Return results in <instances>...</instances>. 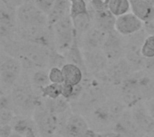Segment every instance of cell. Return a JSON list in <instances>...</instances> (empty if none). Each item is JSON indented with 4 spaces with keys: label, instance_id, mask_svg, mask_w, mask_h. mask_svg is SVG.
<instances>
[{
    "label": "cell",
    "instance_id": "1",
    "mask_svg": "<svg viewBox=\"0 0 154 137\" xmlns=\"http://www.w3.org/2000/svg\"><path fill=\"white\" fill-rule=\"evenodd\" d=\"M147 37L148 34L143 29L135 34L125 37V57L129 62L134 72L145 70V58L143 56L142 49Z\"/></svg>",
    "mask_w": 154,
    "mask_h": 137
},
{
    "label": "cell",
    "instance_id": "2",
    "mask_svg": "<svg viewBox=\"0 0 154 137\" xmlns=\"http://www.w3.org/2000/svg\"><path fill=\"white\" fill-rule=\"evenodd\" d=\"M51 27L54 37L55 49L59 53L65 56L70 49L75 39L77 38L70 15L62 18Z\"/></svg>",
    "mask_w": 154,
    "mask_h": 137
},
{
    "label": "cell",
    "instance_id": "3",
    "mask_svg": "<svg viewBox=\"0 0 154 137\" xmlns=\"http://www.w3.org/2000/svg\"><path fill=\"white\" fill-rule=\"evenodd\" d=\"M32 119L41 136L55 137L54 135L59 127V118L51 112L43 102L37 103L32 112Z\"/></svg>",
    "mask_w": 154,
    "mask_h": 137
},
{
    "label": "cell",
    "instance_id": "4",
    "mask_svg": "<svg viewBox=\"0 0 154 137\" xmlns=\"http://www.w3.org/2000/svg\"><path fill=\"white\" fill-rule=\"evenodd\" d=\"M17 28L48 25V17L32 0H26L16 8Z\"/></svg>",
    "mask_w": 154,
    "mask_h": 137
},
{
    "label": "cell",
    "instance_id": "5",
    "mask_svg": "<svg viewBox=\"0 0 154 137\" xmlns=\"http://www.w3.org/2000/svg\"><path fill=\"white\" fill-rule=\"evenodd\" d=\"M14 112L18 111L22 116L29 112H33L39 101L32 86L25 84L15 85L11 93Z\"/></svg>",
    "mask_w": 154,
    "mask_h": 137
},
{
    "label": "cell",
    "instance_id": "6",
    "mask_svg": "<svg viewBox=\"0 0 154 137\" xmlns=\"http://www.w3.org/2000/svg\"><path fill=\"white\" fill-rule=\"evenodd\" d=\"M89 130L86 119L79 114H70L59 118L58 132L63 137H83Z\"/></svg>",
    "mask_w": 154,
    "mask_h": 137
},
{
    "label": "cell",
    "instance_id": "7",
    "mask_svg": "<svg viewBox=\"0 0 154 137\" xmlns=\"http://www.w3.org/2000/svg\"><path fill=\"white\" fill-rule=\"evenodd\" d=\"M125 105L123 101H108L101 103L93 112L94 118L101 124L116 123L124 115Z\"/></svg>",
    "mask_w": 154,
    "mask_h": 137
},
{
    "label": "cell",
    "instance_id": "8",
    "mask_svg": "<svg viewBox=\"0 0 154 137\" xmlns=\"http://www.w3.org/2000/svg\"><path fill=\"white\" fill-rule=\"evenodd\" d=\"M23 67L22 63L13 57L5 54L2 56L0 64V77L1 83L6 87H11L16 84L20 79Z\"/></svg>",
    "mask_w": 154,
    "mask_h": 137
},
{
    "label": "cell",
    "instance_id": "9",
    "mask_svg": "<svg viewBox=\"0 0 154 137\" xmlns=\"http://www.w3.org/2000/svg\"><path fill=\"white\" fill-rule=\"evenodd\" d=\"M16 8L0 0V37L6 39L16 35Z\"/></svg>",
    "mask_w": 154,
    "mask_h": 137
},
{
    "label": "cell",
    "instance_id": "10",
    "mask_svg": "<svg viewBox=\"0 0 154 137\" xmlns=\"http://www.w3.org/2000/svg\"><path fill=\"white\" fill-rule=\"evenodd\" d=\"M102 50L107 57L109 63H113L125 57V37L121 36L116 31L109 32Z\"/></svg>",
    "mask_w": 154,
    "mask_h": 137
},
{
    "label": "cell",
    "instance_id": "11",
    "mask_svg": "<svg viewBox=\"0 0 154 137\" xmlns=\"http://www.w3.org/2000/svg\"><path fill=\"white\" fill-rule=\"evenodd\" d=\"M143 29V22L132 12L116 17L115 30L123 37L135 34Z\"/></svg>",
    "mask_w": 154,
    "mask_h": 137
},
{
    "label": "cell",
    "instance_id": "12",
    "mask_svg": "<svg viewBox=\"0 0 154 137\" xmlns=\"http://www.w3.org/2000/svg\"><path fill=\"white\" fill-rule=\"evenodd\" d=\"M108 32H106L93 26L88 32L78 39L82 50H97L102 49L106 40Z\"/></svg>",
    "mask_w": 154,
    "mask_h": 137
},
{
    "label": "cell",
    "instance_id": "13",
    "mask_svg": "<svg viewBox=\"0 0 154 137\" xmlns=\"http://www.w3.org/2000/svg\"><path fill=\"white\" fill-rule=\"evenodd\" d=\"M106 73L112 83L122 84L134 73V71L126 58L123 57L113 63H109Z\"/></svg>",
    "mask_w": 154,
    "mask_h": 137
},
{
    "label": "cell",
    "instance_id": "14",
    "mask_svg": "<svg viewBox=\"0 0 154 137\" xmlns=\"http://www.w3.org/2000/svg\"><path fill=\"white\" fill-rule=\"evenodd\" d=\"M83 55L88 74L96 75L97 74L105 72L109 66V61L102 49L88 51L83 50Z\"/></svg>",
    "mask_w": 154,
    "mask_h": 137
},
{
    "label": "cell",
    "instance_id": "15",
    "mask_svg": "<svg viewBox=\"0 0 154 137\" xmlns=\"http://www.w3.org/2000/svg\"><path fill=\"white\" fill-rule=\"evenodd\" d=\"M121 98L124 104L131 109L143 101V95L133 77V74L121 84Z\"/></svg>",
    "mask_w": 154,
    "mask_h": 137
},
{
    "label": "cell",
    "instance_id": "16",
    "mask_svg": "<svg viewBox=\"0 0 154 137\" xmlns=\"http://www.w3.org/2000/svg\"><path fill=\"white\" fill-rule=\"evenodd\" d=\"M132 116L143 134L153 133L154 131V119L149 113L146 105L143 104V101L138 103L136 106L132 108Z\"/></svg>",
    "mask_w": 154,
    "mask_h": 137
},
{
    "label": "cell",
    "instance_id": "17",
    "mask_svg": "<svg viewBox=\"0 0 154 137\" xmlns=\"http://www.w3.org/2000/svg\"><path fill=\"white\" fill-rule=\"evenodd\" d=\"M115 132L121 137H143V133L134 122L132 112H125L122 118L116 123Z\"/></svg>",
    "mask_w": 154,
    "mask_h": 137
},
{
    "label": "cell",
    "instance_id": "18",
    "mask_svg": "<svg viewBox=\"0 0 154 137\" xmlns=\"http://www.w3.org/2000/svg\"><path fill=\"white\" fill-rule=\"evenodd\" d=\"M88 9L91 13L95 27L108 33L116 31L115 27H116V17L109 11V9L95 11L89 6H88Z\"/></svg>",
    "mask_w": 154,
    "mask_h": 137
},
{
    "label": "cell",
    "instance_id": "19",
    "mask_svg": "<svg viewBox=\"0 0 154 137\" xmlns=\"http://www.w3.org/2000/svg\"><path fill=\"white\" fill-rule=\"evenodd\" d=\"M133 77L146 101L154 98V79L146 72V70L134 72Z\"/></svg>",
    "mask_w": 154,
    "mask_h": 137
},
{
    "label": "cell",
    "instance_id": "20",
    "mask_svg": "<svg viewBox=\"0 0 154 137\" xmlns=\"http://www.w3.org/2000/svg\"><path fill=\"white\" fill-rule=\"evenodd\" d=\"M131 12L143 22L154 16V4L147 0H130Z\"/></svg>",
    "mask_w": 154,
    "mask_h": 137
},
{
    "label": "cell",
    "instance_id": "21",
    "mask_svg": "<svg viewBox=\"0 0 154 137\" xmlns=\"http://www.w3.org/2000/svg\"><path fill=\"white\" fill-rule=\"evenodd\" d=\"M70 5L71 3L69 0H56L51 11L47 15L48 25L52 26L62 18L69 15Z\"/></svg>",
    "mask_w": 154,
    "mask_h": 137
},
{
    "label": "cell",
    "instance_id": "22",
    "mask_svg": "<svg viewBox=\"0 0 154 137\" xmlns=\"http://www.w3.org/2000/svg\"><path fill=\"white\" fill-rule=\"evenodd\" d=\"M65 57H66V59H67V63L78 66L84 72V74H86V75L89 74L88 72L86 64H85L83 50L81 49V48L79 46V40H78V37L75 39L73 45L71 46V48L68 51V53L65 55Z\"/></svg>",
    "mask_w": 154,
    "mask_h": 137
},
{
    "label": "cell",
    "instance_id": "23",
    "mask_svg": "<svg viewBox=\"0 0 154 137\" xmlns=\"http://www.w3.org/2000/svg\"><path fill=\"white\" fill-rule=\"evenodd\" d=\"M62 73L64 76V83L72 84L74 86L79 85L84 80V72L78 66L67 63L62 68Z\"/></svg>",
    "mask_w": 154,
    "mask_h": 137
},
{
    "label": "cell",
    "instance_id": "24",
    "mask_svg": "<svg viewBox=\"0 0 154 137\" xmlns=\"http://www.w3.org/2000/svg\"><path fill=\"white\" fill-rule=\"evenodd\" d=\"M71 19H72L73 26H74L75 32L77 34L78 39L83 36L86 32H88L94 26L93 19H92L90 12H88V13L79 14Z\"/></svg>",
    "mask_w": 154,
    "mask_h": 137
},
{
    "label": "cell",
    "instance_id": "25",
    "mask_svg": "<svg viewBox=\"0 0 154 137\" xmlns=\"http://www.w3.org/2000/svg\"><path fill=\"white\" fill-rule=\"evenodd\" d=\"M51 83L49 78V70L47 69H37L33 70L32 75V87L34 92H41L42 90Z\"/></svg>",
    "mask_w": 154,
    "mask_h": 137
},
{
    "label": "cell",
    "instance_id": "26",
    "mask_svg": "<svg viewBox=\"0 0 154 137\" xmlns=\"http://www.w3.org/2000/svg\"><path fill=\"white\" fill-rule=\"evenodd\" d=\"M43 104L45 107L53 114L55 115H60V114H65L68 109H69V101L63 98L62 96L52 100L49 98H44Z\"/></svg>",
    "mask_w": 154,
    "mask_h": 137
},
{
    "label": "cell",
    "instance_id": "27",
    "mask_svg": "<svg viewBox=\"0 0 154 137\" xmlns=\"http://www.w3.org/2000/svg\"><path fill=\"white\" fill-rule=\"evenodd\" d=\"M10 125L13 128V131L19 133L23 136H24L29 129L33 128V125L35 126V124H33L32 122V120H30L21 115L14 116V118L12 120Z\"/></svg>",
    "mask_w": 154,
    "mask_h": 137
},
{
    "label": "cell",
    "instance_id": "28",
    "mask_svg": "<svg viewBox=\"0 0 154 137\" xmlns=\"http://www.w3.org/2000/svg\"><path fill=\"white\" fill-rule=\"evenodd\" d=\"M108 9L116 17L122 16L131 12L130 0H111Z\"/></svg>",
    "mask_w": 154,
    "mask_h": 137
},
{
    "label": "cell",
    "instance_id": "29",
    "mask_svg": "<svg viewBox=\"0 0 154 137\" xmlns=\"http://www.w3.org/2000/svg\"><path fill=\"white\" fill-rule=\"evenodd\" d=\"M62 93V87L61 84H57V83H50L47 85L42 92V97L44 98H49V99H58L61 97Z\"/></svg>",
    "mask_w": 154,
    "mask_h": 137
},
{
    "label": "cell",
    "instance_id": "30",
    "mask_svg": "<svg viewBox=\"0 0 154 137\" xmlns=\"http://www.w3.org/2000/svg\"><path fill=\"white\" fill-rule=\"evenodd\" d=\"M89 12L88 4L87 0H77L71 3L69 15L71 18H74L79 14L88 13Z\"/></svg>",
    "mask_w": 154,
    "mask_h": 137
},
{
    "label": "cell",
    "instance_id": "31",
    "mask_svg": "<svg viewBox=\"0 0 154 137\" xmlns=\"http://www.w3.org/2000/svg\"><path fill=\"white\" fill-rule=\"evenodd\" d=\"M66 64H67V59L63 54H60L56 50L51 51L50 60H49V69L52 67L62 68Z\"/></svg>",
    "mask_w": 154,
    "mask_h": 137
},
{
    "label": "cell",
    "instance_id": "32",
    "mask_svg": "<svg viewBox=\"0 0 154 137\" xmlns=\"http://www.w3.org/2000/svg\"><path fill=\"white\" fill-rule=\"evenodd\" d=\"M14 110L11 108L0 107V125H10L14 118Z\"/></svg>",
    "mask_w": 154,
    "mask_h": 137
},
{
    "label": "cell",
    "instance_id": "33",
    "mask_svg": "<svg viewBox=\"0 0 154 137\" xmlns=\"http://www.w3.org/2000/svg\"><path fill=\"white\" fill-rule=\"evenodd\" d=\"M142 53L144 58H151L154 57V35H148V37L146 38L143 46V49H142Z\"/></svg>",
    "mask_w": 154,
    "mask_h": 137
},
{
    "label": "cell",
    "instance_id": "34",
    "mask_svg": "<svg viewBox=\"0 0 154 137\" xmlns=\"http://www.w3.org/2000/svg\"><path fill=\"white\" fill-rule=\"evenodd\" d=\"M49 78L51 83H57L62 84L64 83V76L61 68L59 67H52L49 69Z\"/></svg>",
    "mask_w": 154,
    "mask_h": 137
},
{
    "label": "cell",
    "instance_id": "35",
    "mask_svg": "<svg viewBox=\"0 0 154 137\" xmlns=\"http://www.w3.org/2000/svg\"><path fill=\"white\" fill-rule=\"evenodd\" d=\"M56 0H32V2L36 4V6L46 15L50 13L51 11Z\"/></svg>",
    "mask_w": 154,
    "mask_h": 137
},
{
    "label": "cell",
    "instance_id": "36",
    "mask_svg": "<svg viewBox=\"0 0 154 137\" xmlns=\"http://www.w3.org/2000/svg\"><path fill=\"white\" fill-rule=\"evenodd\" d=\"M88 6L95 11H101L108 9L111 0H87Z\"/></svg>",
    "mask_w": 154,
    "mask_h": 137
},
{
    "label": "cell",
    "instance_id": "37",
    "mask_svg": "<svg viewBox=\"0 0 154 137\" xmlns=\"http://www.w3.org/2000/svg\"><path fill=\"white\" fill-rule=\"evenodd\" d=\"M61 87H62L61 96L63 98H65L66 100H68V101L72 100V97H73L74 92H75V86L72 85V84L64 83L61 84Z\"/></svg>",
    "mask_w": 154,
    "mask_h": 137
},
{
    "label": "cell",
    "instance_id": "38",
    "mask_svg": "<svg viewBox=\"0 0 154 137\" xmlns=\"http://www.w3.org/2000/svg\"><path fill=\"white\" fill-rule=\"evenodd\" d=\"M143 30L148 35H154V16L147 22H143Z\"/></svg>",
    "mask_w": 154,
    "mask_h": 137
},
{
    "label": "cell",
    "instance_id": "39",
    "mask_svg": "<svg viewBox=\"0 0 154 137\" xmlns=\"http://www.w3.org/2000/svg\"><path fill=\"white\" fill-rule=\"evenodd\" d=\"M13 133V128L11 125L1 126L0 127V137H10Z\"/></svg>",
    "mask_w": 154,
    "mask_h": 137
},
{
    "label": "cell",
    "instance_id": "40",
    "mask_svg": "<svg viewBox=\"0 0 154 137\" xmlns=\"http://www.w3.org/2000/svg\"><path fill=\"white\" fill-rule=\"evenodd\" d=\"M1 1H3V2H5V3H6V4H8L9 5H11V6H13V7H14V8H17V7H19L22 4H23L26 0H1Z\"/></svg>",
    "mask_w": 154,
    "mask_h": 137
},
{
    "label": "cell",
    "instance_id": "41",
    "mask_svg": "<svg viewBox=\"0 0 154 137\" xmlns=\"http://www.w3.org/2000/svg\"><path fill=\"white\" fill-rule=\"evenodd\" d=\"M145 70L154 71V57L151 58H145Z\"/></svg>",
    "mask_w": 154,
    "mask_h": 137
},
{
    "label": "cell",
    "instance_id": "42",
    "mask_svg": "<svg viewBox=\"0 0 154 137\" xmlns=\"http://www.w3.org/2000/svg\"><path fill=\"white\" fill-rule=\"evenodd\" d=\"M145 105L147 107V109L149 111V113L151 114V116L154 119V98L152 100H149L145 102Z\"/></svg>",
    "mask_w": 154,
    "mask_h": 137
},
{
    "label": "cell",
    "instance_id": "43",
    "mask_svg": "<svg viewBox=\"0 0 154 137\" xmlns=\"http://www.w3.org/2000/svg\"><path fill=\"white\" fill-rule=\"evenodd\" d=\"M97 137H121L119 134H117L116 132H106V133H101V134H97Z\"/></svg>",
    "mask_w": 154,
    "mask_h": 137
},
{
    "label": "cell",
    "instance_id": "44",
    "mask_svg": "<svg viewBox=\"0 0 154 137\" xmlns=\"http://www.w3.org/2000/svg\"><path fill=\"white\" fill-rule=\"evenodd\" d=\"M24 137H36L35 132H34V129H33V128L29 129V130L26 132V134L24 135Z\"/></svg>",
    "mask_w": 154,
    "mask_h": 137
},
{
    "label": "cell",
    "instance_id": "45",
    "mask_svg": "<svg viewBox=\"0 0 154 137\" xmlns=\"http://www.w3.org/2000/svg\"><path fill=\"white\" fill-rule=\"evenodd\" d=\"M97 133H96V132H94L93 130H91V129H89L88 130V132L83 137H97Z\"/></svg>",
    "mask_w": 154,
    "mask_h": 137
},
{
    "label": "cell",
    "instance_id": "46",
    "mask_svg": "<svg viewBox=\"0 0 154 137\" xmlns=\"http://www.w3.org/2000/svg\"><path fill=\"white\" fill-rule=\"evenodd\" d=\"M10 137H24V136H23V135H21V134H19V133H16V132H14V131H13V133H12V135L10 136Z\"/></svg>",
    "mask_w": 154,
    "mask_h": 137
},
{
    "label": "cell",
    "instance_id": "47",
    "mask_svg": "<svg viewBox=\"0 0 154 137\" xmlns=\"http://www.w3.org/2000/svg\"><path fill=\"white\" fill-rule=\"evenodd\" d=\"M147 1H149V2H151V3H152L154 4V0H147Z\"/></svg>",
    "mask_w": 154,
    "mask_h": 137
},
{
    "label": "cell",
    "instance_id": "48",
    "mask_svg": "<svg viewBox=\"0 0 154 137\" xmlns=\"http://www.w3.org/2000/svg\"><path fill=\"white\" fill-rule=\"evenodd\" d=\"M70 1V3H72V2H75V1H77V0H69Z\"/></svg>",
    "mask_w": 154,
    "mask_h": 137
},
{
    "label": "cell",
    "instance_id": "49",
    "mask_svg": "<svg viewBox=\"0 0 154 137\" xmlns=\"http://www.w3.org/2000/svg\"><path fill=\"white\" fill-rule=\"evenodd\" d=\"M56 137V136H55ZM58 137H63V136H58Z\"/></svg>",
    "mask_w": 154,
    "mask_h": 137
},
{
    "label": "cell",
    "instance_id": "50",
    "mask_svg": "<svg viewBox=\"0 0 154 137\" xmlns=\"http://www.w3.org/2000/svg\"><path fill=\"white\" fill-rule=\"evenodd\" d=\"M152 134H153V137H154V131H153V133H152Z\"/></svg>",
    "mask_w": 154,
    "mask_h": 137
}]
</instances>
